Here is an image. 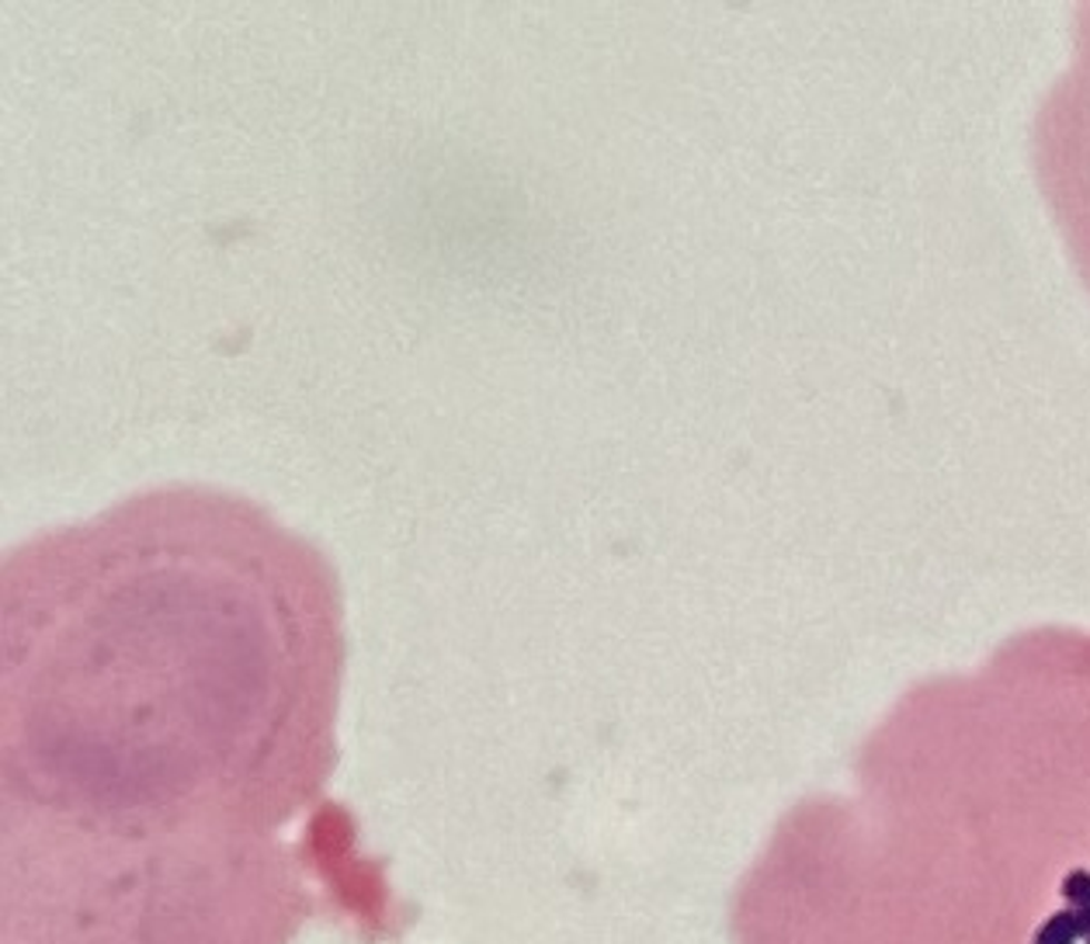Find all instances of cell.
<instances>
[{
	"instance_id": "obj_1",
	"label": "cell",
	"mask_w": 1090,
	"mask_h": 944,
	"mask_svg": "<svg viewBox=\"0 0 1090 944\" xmlns=\"http://www.w3.org/2000/svg\"><path fill=\"white\" fill-rule=\"evenodd\" d=\"M344 594L320 546L175 483L0 566V816L278 837L337 809Z\"/></svg>"
},
{
	"instance_id": "obj_2",
	"label": "cell",
	"mask_w": 1090,
	"mask_h": 944,
	"mask_svg": "<svg viewBox=\"0 0 1090 944\" xmlns=\"http://www.w3.org/2000/svg\"><path fill=\"white\" fill-rule=\"evenodd\" d=\"M327 917L399 937L348 809L278 837H108L0 816V944H293Z\"/></svg>"
},
{
	"instance_id": "obj_3",
	"label": "cell",
	"mask_w": 1090,
	"mask_h": 944,
	"mask_svg": "<svg viewBox=\"0 0 1090 944\" xmlns=\"http://www.w3.org/2000/svg\"><path fill=\"white\" fill-rule=\"evenodd\" d=\"M1031 157L1052 219L1090 289V4L1077 8L1070 67L1039 105Z\"/></svg>"
},
{
	"instance_id": "obj_4",
	"label": "cell",
	"mask_w": 1090,
	"mask_h": 944,
	"mask_svg": "<svg viewBox=\"0 0 1090 944\" xmlns=\"http://www.w3.org/2000/svg\"><path fill=\"white\" fill-rule=\"evenodd\" d=\"M1077 941H1083L1077 910H1059V913H1052V917L1036 934V944H1077Z\"/></svg>"
},
{
	"instance_id": "obj_5",
	"label": "cell",
	"mask_w": 1090,
	"mask_h": 944,
	"mask_svg": "<svg viewBox=\"0 0 1090 944\" xmlns=\"http://www.w3.org/2000/svg\"><path fill=\"white\" fill-rule=\"evenodd\" d=\"M1063 900L1070 903V910H1087L1090 906V872L1077 868L1063 878Z\"/></svg>"
},
{
	"instance_id": "obj_6",
	"label": "cell",
	"mask_w": 1090,
	"mask_h": 944,
	"mask_svg": "<svg viewBox=\"0 0 1090 944\" xmlns=\"http://www.w3.org/2000/svg\"><path fill=\"white\" fill-rule=\"evenodd\" d=\"M1077 917H1080V931H1083V937H1090V906H1087V910H1077Z\"/></svg>"
},
{
	"instance_id": "obj_7",
	"label": "cell",
	"mask_w": 1090,
	"mask_h": 944,
	"mask_svg": "<svg viewBox=\"0 0 1090 944\" xmlns=\"http://www.w3.org/2000/svg\"><path fill=\"white\" fill-rule=\"evenodd\" d=\"M1083 941H1087V944H1090V937H1083Z\"/></svg>"
}]
</instances>
